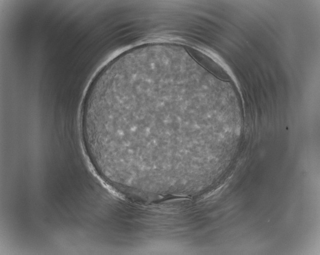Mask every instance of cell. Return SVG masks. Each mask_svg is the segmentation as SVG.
I'll return each mask as SVG.
<instances>
[{
    "label": "cell",
    "mask_w": 320,
    "mask_h": 255,
    "mask_svg": "<svg viewBox=\"0 0 320 255\" xmlns=\"http://www.w3.org/2000/svg\"><path fill=\"white\" fill-rule=\"evenodd\" d=\"M187 76L168 61L130 60L115 67L86 118L92 148L124 168L168 169L184 162L192 132Z\"/></svg>",
    "instance_id": "6da1fadb"
}]
</instances>
